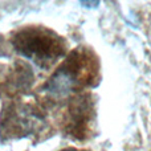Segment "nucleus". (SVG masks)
Segmentation results:
<instances>
[{
	"label": "nucleus",
	"instance_id": "obj_2",
	"mask_svg": "<svg viewBox=\"0 0 151 151\" xmlns=\"http://www.w3.org/2000/svg\"><path fill=\"white\" fill-rule=\"evenodd\" d=\"M81 58L78 60H69L63 68H60L45 85V91L52 98H64L68 97L72 91L81 83V78H86L85 76H81L80 69ZM85 73V72H82Z\"/></svg>",
	"mask_w": 151,
	"mask_h": 151
},
{
	"label": "nucleus",
	"instance_id": "obj_3",
	"mask_svg": "<svg viewBox=\"0 0 151 151\" xmlns=\"http://www.w3.org/2000/svg\"><path fill=\"white\" fill-rule=\"evenodd\" d=\"M74 113H81V117H82V121H86V106L83 105V106H81V105H78L77 107H76V110H74ZM80 122H81V119H80V114L78 115H76L74 117V119H73V125H80Z\"/></svg>",
	"mask_w": 151,
	"mask_h": 151
},
{
	"label": "nucleus",
	"instance_id": "obj_4",
	"mask_svg": "<svg viewBox=\"0 0 151 151\" xmlns=\"http://www.w3.org/2000/svg\"><path fill=\"white\" fill-rule=\"evenodd\" d=\"M81 5H99V1H80Z\"/></svg>",
	"mask_w": 151,
	"mask_h": 151
},
{
	"label": "nucleus",
	"instance_id": "obj_1",
	"mask_svg": "<svg viewBox=\"0 0 151 151\" xmlns=\"http://www.w3.org/2000/svg\"><path fill=\"white\" fill-rule=\"evenodd\" d=\"M13 47L20 55L41 66L55 63L65 50L60 37L52 32L37 28L24 29L16 33L13 37Z\"/></svg>",
	"mask_w": 151,
	"mask_h": 151
},
{
	"label": "nucleus",
	"instance_id": "obj_5",
	"mask_svg": "<svg viewBox=\"0 0 151 151\" xmlns=\"http://www.w3.org/2000/svg\"><path fill=\"white\" fill-rule=\"evenodd\" d=\"M65 151H76V150H65Z\"/></svg>",
	"mask_w": 151,
	"mask_h": 151
}]
</instances>
